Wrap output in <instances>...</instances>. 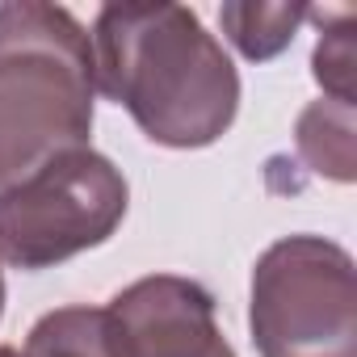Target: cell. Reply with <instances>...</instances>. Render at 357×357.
Instances as JSON below:
<instances>
[{
	"mask_svg": "<svg viewBox=\"0 0 357 357\" xmlns=\"http://www.w3.org/2000/svg\"><path fill=\"white\" fill-rule=\"evenodd\" d=\"M97 89L160 147H211L240 109V76L185 5H105L93 26Z\"/></svg>",
	"mask_w": 357,
	"mask_h": 357,
	"instance_id": "cell-1",
	"label": "cell"
},
{
	"mask_svg": "<svg viewBox=\"0 0 357 357\" xmlns=\"http://www.w3.org/2000/svg\"><path fill=\"white\" fill-rule=\"evenodd\" d=\"M97 101L93 38L43 0L0 5V190L89 143Z\"/></svg>",
	"mask_w": 357,
	"mask_h": 357,
	"instance_id": "cell-2",
	"label": "cell"
},
{
	"mask_svg": "<svg viewBox=\"0 0 357 357\" xmlns=\"http://www.w3.org/2000/svg\"><path fill=\"white\" fill-rule=\"evenodd\" d=\"M248 324L261 357H357L353 257L324 236H286L252 269Z\"/></svg>",
	"mask_w": 357,
	"mask_h": 357,
	"instance_id": "cell-3",
	"label": "cell"
},
{
	"mask_svg": "<svg viewBox=\"0 0 357 357\" xmlns=\"http://www.w3.org/2000/svg\"><path fill=\"white\" fill-rule=\"evenodd\" d=\"M126 215V176L93 147L63 151L0 190V265L51 269L105 244Z\"/></svg>",
	"mask_w": 357,
	"mask_h": 357,
	"instance_id": "cell-4",
	"label": "cell"
},
{
	"mask_svg": "<svg viewBox=\"0 0 357 357\" xmlns=\"http://www.w3.org/2000/svg\"><path fill=\"white\" fill-rule=\"evenodd\" d=\"M105 311L118 357H236L215 324L211 290L190 278H139L118 290Z\"/></svg>",
	"mask_w": 357,
	"mask_h": 357,
	"instance_id": "cell-5",
	"label": "cell"
},
{
	"mask_svg": "<svg viewBox=\"0 0 357 357\" xmlns=\"http://www.w3.org/2000/svg\"><path fill=\"white\" fill-rule=\"evenodd\" d=\"M294 147H298L303 164L315 176L349 185L357 176V118H353V105H340V101H328V97L311 101L298 114Z\"/></svg>",
	"mask_w": 357,
	"mask_h": 357,
	"instance_id": "cell-6",
	"label": "cell"
},
{
	"mask_svg": "<svg viewBox=\"0 0 357 357\" xmlns=\"http://www.w3.org/2000/svg\"><path fill=\"white\" fill-rule=\"evenodd\" d=\"M311 9L303 5H257V0H231V5L219 9V26L223 34L231 38V47L252 59V63H265L273 55H282L298 26L307 22Z\"/></svg>",
	"mask_w": 357,
	"mask_h": 357,
	"instance_id": "cell-7",
	"label": "cell"
},
{
	"mask_svg": "<svg viewBox=\"0 0 357 357\" xmlns=\"http://www.w3.org/2000/svg\"><path fill=\"white\" fill-rule=\"evenodd\" d=\"M26 357H118L114 324L105 307H59L47 311L26 340Z\"/></svg>",
	"mask_w": 357,
	"mask_h": 357,
	"instance_id": "cell-8",
	"label": "cell"
},
{
	"mask_svg": "<svg viewBox=\"0 0 357 357\" xmlns=\"http://www.w3.org/2000/svg\"><path fill=\"white\" fill-rule=\"evenodd\" d=\"M311 17L324 22V34L315 43V55H311V72L324 89L328 101H340V105H357V93H353V76H357V38H353V9H336V13H315Z\"/></svg>",
	"mask_w": 357,
	"mask_h": 357,
	"instance_id": "cell-9",
	"label": "cell"
},
{
	"mask_svg": "<svg viewBox=\"0 0 357 357\" xmlns=\"http://www.w3.org/2000/svg\"><path fill=\"white\" fill-rule=\"evenodd\" d=\"M0 357H26V353H17V349H9V344H0Z\"/></svg>",
	"mask_w": 357,
	"mask_h": 357,
	"instance_id": "cell-10",
	"label": "cell"
},
{
	"mask_svg": "<svg viewBox=\"0 0 357 357\" xmlns=\"http://www.w3.org/2000/svg\"><path fill=\"white\" fill-rule=\"evenodd\" d=\"M0 315H5V273H0Z\"/></svg>",
	"mask_w": 357,
	"mask_h": 357,
	"instance_id": "cell-11",
	"label": "cell"
}]
</instances>
